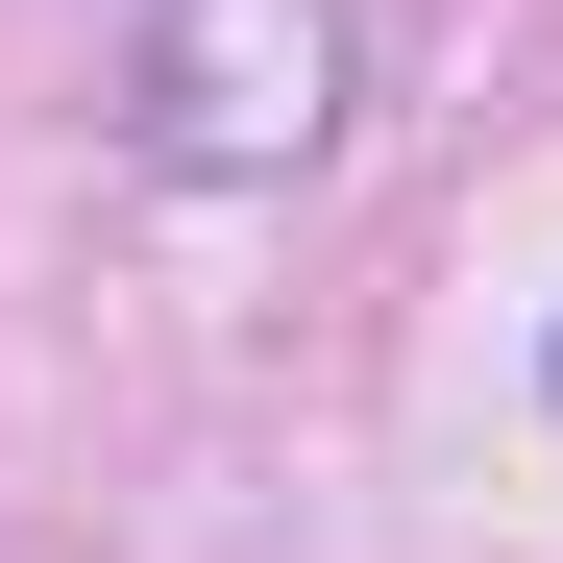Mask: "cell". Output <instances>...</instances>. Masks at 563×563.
<instances>
[{
    "label": "cell",
    "instance_id": "2",
    "mask_svg": "<svg viewBox=\"0 0 563 563\" xmlns=\"http://www.w3.org/2000/svg\"><path fill=\"white\" fill-rule=\"evenodd\" d=\"M539 393H563V343H539Z\"/></svg>",
    "mask_w": 563,
    "mask_h": 563
},
{
    "label": "cell",
    "instance_id": "1",
    "mask_svg": "<svg viewBox=\"0 0 563 563\" xmlns=\"http://www.w3.org/2000/svg\"><path fill=\"white\" fill-rule=\"evenodd\" d=\"M343 99H367V0H147V49H123L147 172H319Z\"/></svg>",
    "mask_w": 563,
    "mask_h": 563
}]
</instances>
